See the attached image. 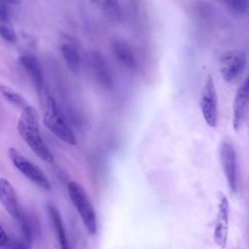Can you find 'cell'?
Wrapping results in <instances>:
<instances>
[{
  "label": "cell",
  "mask_w": 249,
  "mask_h": 249,
  "mask_svg": "<svg viewBox=\"0 0 249 249\" xmlns=\"http://www.w3.org/2000/svg\"><path fill=\"white\" fill-rule=\"evenodd\" d=\"M9 4H18L20 0H6Z\"/></svg>",
  "instance_id": "cell-22"
},
{
  "label": "cell",
  "mask_w": 249,
  "mask_h": 249,
  "mask_svg": "<svg viewBox=\"0 0 249 249\" xmlns=\"http://www.w3.org/2000/svg\"><path fill=\"white\" fill-rule=\"evenodd\" d=\"M0 94L4 100L17 108L23 109L28 105L27 101L20 93L6 85H0Z\"/></svg>",
  "instance_id": "cell-17"
},
{
  "label": "cell",
  "mask_w": 249,
  "mask_h": 249,
  "mask_svg": "<svg viewBox=\"0 0 249 249\" xmlns=\"http://www.w3.org/2000/svg\"><path fill=\"white\" fill-rule=\"evenodd\" d=\"M112 52L120 64L128 70H135L137 68V60L130 46L121 39H115L111 44Z\"/></svg>",
  "instance_id": "cell-13"
},
{
  "label": "cell",
  "mask_w": 249,
  "mask_h": 249,
  "mask_svg": "<svg viewBox=\"0 0 249 249\" xmlns=\"http://www.w3.org/2000/svg\"><path fill=\"white\" fill-rule=\"evenodd\" d=\"M48 213H49L50 219L52 221L53 230L56 233L60 249H70L69 241H68V238H67V235L65 232V229H64V225H63V221H62L60 212L54 205L49 204L48 205Z\"/></svg>",
  "instance_id": "cell-15"
},
{
  "label": "cell",
  "mask_w": 249,
  "mask_h": 249,
  "mask_svg": "<svg viewBox=\"0 0 249 249\" xmlns=\"http://www.w3.org/2000/svg\"><path fill=\"white\" fill-rule=\"evenodd\" d=\"M17 127L20 138L39 159L47 163L53 161V155L42 137L38 112L33 106L27 105L21 109Z\"/></svg>",
  "instance_id": "cell-1"
},
{
  "label": "cell",
  "mask_w": 249,
  "mask_h": 249,
  "mask_svg": "<svg viewBox=\"0 0 249 249\" xmlns=\"http://www.w3.org/2000/svg\"><path fill=\"white\" fill-rule=\"evenodd\" d=\"M0 201L5 210L18 222L25 214L18 199L14 186L6 178H0Z\"/></svg>",
  "instance_id": "cell-10"
},
{
  "label": "cell",
  "mask_w": 249,
  "mask_h": 249,
  "mask_svg": "<svg viewBox=\"0 0 249 249\" xmlns=\"http://www.w3.org/2000/svg\"><path fill=\"white\" fill-rule=\"evenodd\" d=\"M43 122L45 126L58 139L69 145H76L77 139L74 132L65 122L54 98L51 95L45 98L43 105Z\"/></svg>",
  "instance_id": "cell-2"
},
{
  "label": "cell",
  "mask_w": 249,
  "mask_h": 249,
  "mask_svg": "<svg viewBox=\"0 0 249 249\" xmlns=\"http://www.w3.org/2000/svg\"><path fill=\"white\" fill-rule=\"evenodd\" d=\"M218 196V211L217 217L213 231V239L215 243L221 248L225 249L228 241V233H229V201L227 196L219 192Z\"/></svg>",
  "instance_id": "cell-8"
},
{
  "label": "cell",
  "mask_w": 249,
  "mask_h": 249,
  "mask_svg": "<svg viewBox=\"0 0 249 249\" xmlns=\"http://www.w3.org/2000/svg\"><path fill=\"white\" fill-rule=\"evenodd\" d=\"M199 107L205 123L215 128L218 124V99L212 77L207 76L201 89Z\"/></svg>",
  "instance_id": "cell-5"
},
{
  "label": "cell",
  "mask_w": 249,
  "mask_h": 249,
  "mask_svg": "<svg viewBox=\"0 0 249 249\" xmlns=\"http://www.w3.org/2000/svg\"><path fill=\"white\" fill-rule=\"evenodd\" d=\"M101 12L112 21H117L122 17V9L119 0H92Z\"/></svg>",
  "instance_id": "cell-16"
},
{
  "label": "cell",
  "mask_w": 249,
  "mask_h": 249,
  "mask_svg": "<svg viewBox=\"0 0 249 249\" xmlns=\"http://www.w3.org/2000/svg\"><path fill=\"white\" fill-rule=\"evenodd\" d=\"M7 154L14 167H16V169H18L25 178L43 190L50 191L52 189L50 180L44 171L34 162L30 161L18 149L10 147Z\"/></svg>",
  "instance_id": "cell-4"
},
{
  "label": "cell",
  "mask_w": 249,
  "mask_h": 249,
  "mask_svg": "<svg viewBox=\"0 0 249 249\" xmlns=\"http://www.w3.org/2000/svg\"><path fill=\"white\" fill-rule=\"evenodd\" d=\"M249 108V74L237 89L232 105V127L237 131L243 124Z\"/></svg>",
  "instance_id": "cell-9"
},
{
  "label": "cell",
  "mask_w": 249,
  "mask_h": 249,
  "mask_svg": "<svg viewBox=\"0 0 249 249\" xmlns=\"http://www.w3.org/2000/svg\"><path fill=\"white\" fill-rule=\"evenodd\" d=\"M89 63L95 78L101 85L104 87L112 86L113 77L111 69L102 53L97 50L91 51L89 54Z\"/></svg>",
  "instance_id": "cell-11"
},
{
  "label": "cell",
  "mask_w": 249,
  "mask_h": 249,
  "mask_svg": "<svg viewBox=\"0 0 249 249\" xmlns=\"http://www.w3.org/2000/svg\"><path fill=\"white\" fill-rule=\"evenodd\" d=\"M67 193L88 232L95 234L97 231L96 214L85 189L78 182L71 181L67 185Z\"/></svg>",
  "instance_id": "cell-3"
},
{
  "label": "cell",
  "mask_w": 249,
  "mask_h": 249,
  "mask_svg": "<svg viewBox=\"0 0 249 249\" xmlns=\"http://www.w3.org/2000/svg\"><path fill=\"white\" fill-rule=\"evenodd\" d=\"M246 54L242 51L233 50L225 53L219 60V70L224 81H233L246 65Z\"/></svg>",
  "instance_id": "cell-6"
},
{
  "label": "cell",
  "mask_w": 249,
  "mask_h": 249,
  "mask_svg": "<svg viewBox=\"0 0 249 249\" xmlns=\"http://www.w3.org/2000/svg\"><path fill=\"white\" fill-rule=\"evenodd\" d=\"M231 13L242 16L248 10V0H219Z\"/></svg>",
  "instance_id": "cell-19"
},
{
  "label": "cell",
  "mask_w": 249,
  "mask_h": 249,
  "mask_svg": "<svg viewBox=\"0 0 249 249\" xmlns=\"http://www.w3.org/2000/svg\"><path fill=\"white\" fill-rule=\"evenodd\" d=\"M60 53L67 67L71 71L77 72L81 64V57L77 44L73 40L67 39L60 45Z\"/></svg>",
  "instance_id": "cell-14"
},
{
  "label": "cell",
  "mask_w": 249,
  "mask_h": 249,
  "mask_svg": "<svg viewBox=\"0 0 249 249\" xmlns=\"http://www.w3.org/2000/svg\"><path fill=\"white\" fill-rule=\"evenodd\" d=\"M220 161L228 183L232 193L237 190V170H236V153L232 143L230 140L222 142L220 147Z\"/></svg>",
  "instance_id": "cell-7"
},
{
  "label": "cell",
  "mask_w": 249,
  "mask_h": 249,
  "mask_svg": "<svg viewBox=\"0 0 249 249\" xmlns=\"http://www.w3.org/2000/svg\"><path fill=\"white\" fill-rule=\"evenodd\" d=\"M8 240H9L8 235H7L6 231H4L3 227L0 225V248L4 247L7 244Z\"/></svg>",
  "instance_id": "cell-21"
},
{
  "label": "cell",
  "mask_w": 249,
  "mask_h": 249,
  "mask_svg": "<svg viewBox=\"0 0 249 249\" xmlns=\"http://www.w3.org/2000/svg\"><path fill=\"white\" fill-rule=\"evenodd\" d=\"M0 37L10 44H16L18 41V35L9 17H0Z\"/></svg>",
  "instance_id": "cell-18"
},
{
  "label": "cell",
  "mask_w": 249,
  "mask_h": 249,
  "mask_svg": "<svg viewBox=\"0 0 249 249\" xmlns=\"http://www.w3.org/2000/svg\"><path fill=\"white\" fill-rule=\"evenodd\" d=\"M19 63L31 79L37 91L41 92L44 87V76L41 64L37 57L31 53H23L19 56Z\"/></svg>",
  "instance_id": "cell-12"
},
{
  "label": "cell",
  "mask_w": 249,
  "mask_h": 249,
  "mask_svg": "<svg viewBox=\"0 0 249 249\" xmlns=\"http://www.w3.org/2000/svg\"><path fill=\"white\" fill-rule=\"evenodd\" d=\"M4 249H28L21 241L18 240H8L7 244L3 247Z\"/></svg>",
  "instance_id": "cell-20"
}]
</instances>
